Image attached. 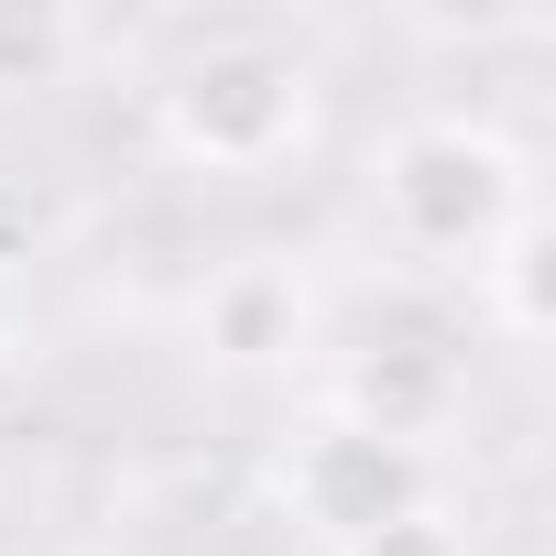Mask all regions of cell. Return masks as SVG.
<instances>
[{
  "label": "cell",
  "instance_id": "cell-8",
  "mask_svg": "<svg viewBox=\"0 0 556 556\" xmlns=\"http://www.w3.org/2000/svg\"><path fill=\"white\" fill-rule=\"evenodd\" d=\"M350 556H469V534L426 502V513H404V523H382V534H361Z\"/></svg>",
  "mask_w": 556,
  "mask_h": 556
},
{
  "label": "cell",
  "instance_id": "cell-2",
  "mask_svg": "<svg viewBox=\"0 0 556 556\" xmlns=\"http://www.w3.org/2000/svg\"><path fill=\"white\" fill-rule=\"evenodd\" d=\"M317 121V77L295 55H273V45H207L164 99H153V131L175 164L197 175H262V164H285Z\"/></svg>",
  "mask_w": 556,
  "mask_h": 556
},
{
  "label": "cell",
  "instance_id": "cell-7",
  "mask_svg": "<svg viewBox=\"0 0 556 556\" xmlns=\"http://www.w3.org/2000/svg\"><path fill=\"white\" fill-rule=\"evenodd\" d=\"M66 45H77V34H66L55 12H34V23H23V12H0V88L55 77V66H66Z\"/></svg>",
  "mask_w": 556,
  "mask_h": 556
},
{
  "label": "cell",
  "instance_id": "cell-6",
  "mask_svg": "<svg viewBox=\"0 0 556 556\" xmlns=\"http://www.w3.org/2000/svg\"><path fill=\"white\" fill-rule=\"evenodd\" d=\"M350 404V426H382V437H404V447H426V426L447 415V361L437 350H382V361H350V382H339Z\"/></svg>",
  "mask_w": 556,
  "mask_h": 556
},
{
  "label": "cell",
  "instance_id": "cell-3",
  "mask_svg": "<svg viewBox=\"0 0 556 556\" xmlns=\"http://www.w3.org/2000/svg\"><path fill=\"white\" fill-rule=\"evenodd\" d=\"M285 502H295V523H306V534H328V545L350 556L361 534H382V523L426 513V502H437V469H426V447H404V437H382V426L328 415V426H306V437H295V458H285Z\"/></svg>",
  "mask_w": 556,
  "mask_h": 556
},
{
  "label": "cell",
  "instance_id": "cell-4",
  "mask_svg": "<svg viewBox=\"0 0 556 556\" xmlns=\"http://www.w3.org/2000/svg\"><path fill=\"white\" fill-rule=\"evenodd\" d=\"M197 339H207V361H229V371H273V361H295L306 350V285L285 262H229V273H207V295H197Z\"/></svg>",
  "mask_w": 556,
  "mask_h": 556
},
{
  "label": "cell",
  "instance_id": "cell-5",
  "mask_svg": "<svg viewBox=\"0 0 556 556\" xmlns=\"http://www.w3.org/2000/svg\"><path fill=\"white\" fill-rule=\"evenodd\" d=\"M469 285H480V317L513 339V350H534L545 328H556V240H545V218L523 207L480 262H469Z\"/></svg>",
  "mask_w": 556,
  "mask_h": 556
},
{
  "label": "cell",
  "instance_id": "cell-9",
  "mask_svg": "<svg viewBox=\"0 0 556 556\" xmlns=\"http://www.w3.org/2000/svg\"><path fill=\"white\" fill-rule=\"evenodd\" d=\"M12 339H23V285H12V262H0V361H12Z\"/></svg>",
  "mask_w": 556,
  "mask_h": 556
},
{
  "label": "cell",
  "instance_id": "cell-1",
  "mask_svg": "<svg viewBox=\"0 0 556 556\" xmlns=\"http://www.w3.org/2000/svg\"><path fill=\"white\" fill-rule=\"evenodd\" d=\"M371 207H382L393 251H415V262H480L534 197H523V164H513L502 131H480V121H415V131L382 142Z\"/></svg>",
  "mask_w": 556,
  "mask_h": 556
}]
</instances>
